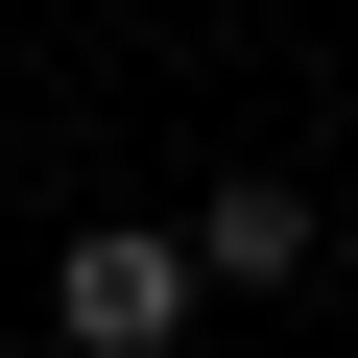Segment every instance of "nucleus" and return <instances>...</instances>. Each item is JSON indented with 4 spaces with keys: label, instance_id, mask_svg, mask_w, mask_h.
Instances as JSON below:
<instances>
[{
    "label": "nucleus",
    "instance_id": "nucleus-1",
    "mask_svg": "<svg viewBox=\"0 0 358 358\" xmlns=\"http://www.w3.org/2000/svg\"><path fill=\"white\" fill-rule=\"evenodd\" d=\"M192 239H167V215H96V239H48V334L72 358H167V334H192Z\"/></svg>",
    "mask_w": 358,
    "mask_h": 358
},
{
    "label": "nucleus",
    "instance_id": "nucleus-2",
    "mask_svg": "<svg viewBox=\"0 0 358 358\" xmlns=\"http://www.w3.org/2000/svg\"><path fill=\"white\" fill-rule=\"evenodd\" d=\"M192 263H215V287H287V263H310V192H287V167H239V192H192Z\"/></svg>",
    "mask_w": 358,
    "mask_h": 358
}]
</instances>
